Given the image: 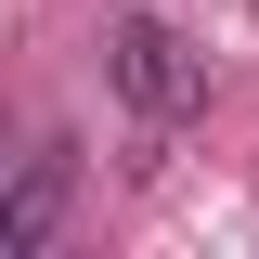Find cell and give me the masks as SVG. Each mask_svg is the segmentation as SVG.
Segmentation results:
<instances>
[{
	"instance_id": "cell-1",
	"label": "cell",
	"mask_w": 259,
	"mask_h": 259,
	"mask_svg": "<svg viewBox=\"0 0 259 259\" xmlns=\"http://www.w3.org/2000/svg\"><path fill=\"white\" fill-rule=\"evenodd\" d=\"M104 78H117V104L143 130H182L194 104H207V52H194L168 13H117V39H104Z\"/></svg>"
},
{
	"instance_id": "cell-2",
	"label": "cell",
	"mask_w": 259,
	"mask_h": 259,
	"mask_svg": "<svg viewBox=\"0 0 259 259\" xmlns=\"http://www.w3.org/2000/svg\"><path fill=\"white\" fill-rule=\"evenodd\" d=\"M65 194H78V143H65V130H39L26 156H13V194H0V259H52Z\"/></svg>"
}]
</instances>
